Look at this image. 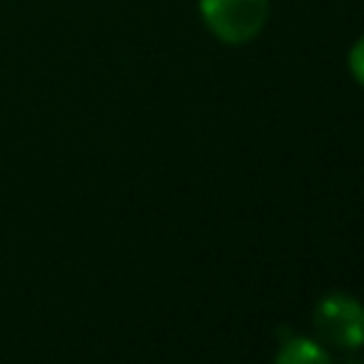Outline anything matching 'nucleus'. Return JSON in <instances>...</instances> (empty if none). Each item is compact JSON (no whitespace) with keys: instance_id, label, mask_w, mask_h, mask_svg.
I'll list each match as a JSON object with an SVG mask.
<instances>
[{"instance_id":"nucleus-2","label":"nucleus","mask_w":364,"mask_h":364,"mask_svg":"<svg viewBox=\"0 0 364 364\" xmlns=\"http://www.w3.org/2000/svg\"><path fill=\"white\" fill-rule=\"evenodd\" d=\"M313 327L321 341L358 350L364 347V304L350 293H324L313 307Z\"/></svg>"},{"instance_id":"nucleus-3","label":"nucleus","mask_w":364,"mask_h":364,"mask_svg":"<svg viewBox=\"0 0 364 364\" xmlns=\"http://www.w3.org/2000/svg\"><path fill=\"white\" fill-rule=\"evenodd\" d=\"M273 364H333L324 344L310 336H290L279 344Z\"/></svg>"},{"instance_id":"nucleus-1","label":"nucleus","mask_w":364,"mask_h":364,"mask_svg":"<svg viewBox=\"0 0 364 364\" xmlns=\"http://www.w3.org/2000/svg\"><path fill=\"white\" fill-rule=\"evenodd\" d=\"M199 17L219 43L245 46L267 26L270 0H199Z\"/></svg>"},{"instance_id":"nucleus-4","label":"nucleus","mask_w":364,"mask_h":364,"mask_svg":"<svg viewBox=\"0 0 364 364\" xmlns=\"http://www.w3.org/2000/svg\"><path fill=\"white\" fill-rule=\"evenodd\" d=\"M347 68H350V77L364 88V34L355 37V43L350 46V51H347Z\"/></svg>"}]
</instances>
